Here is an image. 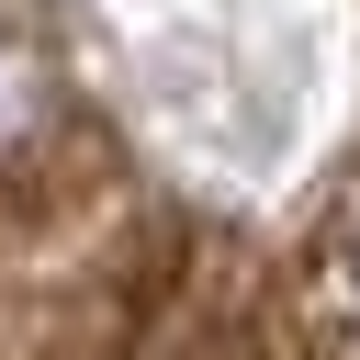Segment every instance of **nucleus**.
Here are the masks:
<instances>
[{
  "label": "nucleus",
  "mask_w": 360,
  "mask_h": 360,
  "mask_svg": "<svg viewBox=\"0 0 360 360\" xmlns=\"http://www.w3.org/2000/svg\"><path fill=\"white\" fill-rule=\"evenodd\" d=\"M34 112H45V68H34V45L0 22V146H22Z\"/></svg>",
  "instance_id": "f257e3e1"
},
{
  "label": "nucleus",
  "mask_w": 360,
  "mask_h": 360,
  "mask_svg": "<svg viewBox=\"0 0 360 360\" xmlns=\"http://www.w3.org/2000/svg\"><path fill=\"white\" fill-rule=\"evenodd\" d=\"M326 292H338V315H349V338H360V214H349L338 248H326Z\"/></svg>",
  "instance_id": "f03ea898"
}]
</instances>
